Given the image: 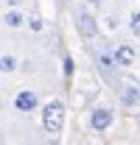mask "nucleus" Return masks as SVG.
I'll list each match as a JSON object with an SVG mask.
<instances>
[{
  "label": "nucleus",
  "mask_w": 140,
  "mask_h": 145,
  "mask_svg": "<svg viewBox=\"0 0 140 145\" xmlns=\"http://www.w3.org/2000/svg\"><path fill=\"white\" fill-rule=\"evenodd\" d=\"M65 114H67V106L62 98H51L39 106V117H42V128L48 134H59L65 128Z\"/></svg>",
  "instance_id": "obj_1"
},
{
  "label": "nucleus",
  "mask_w": 140,
  "mask_h": 145,
  "mask_svg": "<svg viewBox=\"0 0 140 145\" xmlns=\"http://www.w3.org/2000/svg\"><path fill=\"white\" fill-rule=\"evenodd\" d=\"M73 22H76V31H79V36H81L84 42H92V39L101 36V17L92 14L90 8H84V3L76 6V11H73Z\"/></svg>",
  "instance_id": "obj_2"
},
{
  "label": "nucleus",
  "mask_w": 140,
  "mask_h": 145,
  "mask_svg": "<svg viewBox=\"0 0 140 145\" xmlns=\"http://www.w3.org/2000/svg\"><path fill=\"white\" fill-rule=\"evenodd\" d=\"M84 123H87V128L92 134H106L109 128L115 126V109L109 106V103H95V106L87 109Z\"/></svg>",
  "instance_id": "obj_3"
},
{
  "label": "nucleus",
  "mask_w": 140,
  "mask_h": 145,
  "mask_svg": "<svg viewBox=\"0 0 140 145\" xmlns=\"http://www.w3.org/2000/svg\"><path fill=\"white\" fill-rule=\"evenodd\" d=\"M11 106H14L17 114H34L42 106V98H39V92L34 87H20L14 92V98H11Z\"/></svg>",
  "instance_id": "obj_4"
},
{
  "label": "nucleus",
  "mask_w": 140,
  "mask_h": 145,
  "mask_svg": "<svg viewBox=\"0 0 140 145\" xmlns=\"http://www.w3.org/2000/svg\"><path fill=\"white\" fill-rule=\"evenodd\" d=\"M112 56H115V67L118 70H129L137 64V48L132 42H118L112 45Z\"/></svg>",
  "instance_id": "obj_5"
},
{
  "label": "nucleus",
  "mask_w": 140,
  "mask_h": 145,
  "mask_svg": "<svg viewBox=\"0 0 140 145\" xmlns=\"http://www.w3.org/2000/svg\"><path fill=\"white\" fill-rule=\"evenodd\" d=\"M118 103H121L126 112H137L140 109V81L132 84V81H123L118 87Z\"/></svg>",
  "instance_id": "obj_6"
},
{
  "label": "nucleus",
  "mask_w": 140,
  "mask_h": 145,
  "mask_svg": "<svg viewBox=\"0 0 140 145\" xmlns=\"http://www.w3.org/2000/svg\"><path fill=\"white\" fill-rule=\"evenodd\" d=\"M95 61H98L101 72H106V75L118 70V67H115V56H112V45H106V42L98 45V50H95Z\"/></svg>",
  "instance_id": "obj_7"
},
{
  "label": "nucleus",
  "mask_w": 140,
  "mask_h": 145,
  "mask_svg": "<svg viewBox=\"0 0 140 145\" xmlns=\"http://www.w3.org/2000/svg\"><path fill=\"white\" fill-rule=\"evenodd\" d=\"M25 14H22V8H6V11H3V17H0V22H3V25H6V28H14V31H17V28H25Z\"/></svg>",
  "instance_id": "obj_8"
},
{
  "label": "nucleus",
  "mask_w": 140,
  "mask_h": 145,
  "mask_svg": "<svg viewBox=\"0 0 140 145\" xmlns=\"http://www.w3.org/2000/svg\"><path fill=\"white\" fill-rule=\"evenodd\" d=\"M123 25H126V20H123L121 14H115V11H109V14H104V17H101V28H104L106 34H115V31H121Z\"/></svg>",
  "instance_id": "obj_9"
},
{
  "label": "nucleus",
  "mask_w": 140,
  "mask_h": 145,
  "mask_svg": "<svg viewBox=\"0 0 140 145\" xmlns=\"http://www.w3.org/2000/svg\"><path fill=\"white\" fill-rule=\"evenodd\" d=\"M20 70V59L14 53H3L0 56V72L3 75H11V72H17Z\"/></svg>",
  "instance_id": "obj_10"
},
{
  "label": "nucleus",
  "mask_w": 140,
  "mask_h": 145,
  "mask_svg": "<svg viewBox=\"0 0 140 145\" xmlns=\"http://www.w3.org/2000/svg\"><path fill=\"white\" fill-rule=\"evenodd\" d=\"M126 31L135 36V39H140V8H132L126 14Z\"/></svg>",
  "instance_id": "obj_11"
},
{
  "label": "nucleus",
  "mask_w": 140,
  "mask_h": 145,
  "mask_svg": "<svg viewBox=\"0 0 140 145\" xmlns=\"http://www.w3.org/2000/svg\"><path fill=\"white\" fill-rule=\"evenodd\" d=\"M25 28H28V31H34V34H39V31H42V28H45V22H42V17H28L25 20Z\"/></svg>",
  "instance_id": "obj_12"
},
{
  "label": "nucleus",
  "mask_w": 140,
  "mask_h": 145,
  "mask_svg": "<svg viewBox=\"0 0 140 145\" xmlns=\"http://www.w3.org/2000/svg\"><path fill=\"white\" fill-rule=\"evenodd\" d=\"M73 70H76V61H73V56H65V59H62V72H65V75H73Z\"/></svg>",
  "instance_id": "obj_13"
},
{
  "label": "nucleus",
  "mask_w": 140,
  "mask_h": 145,
  "mask_svg": "<svg viewBox=\"0 0 140 145\" xmlns=\"http://www.w3.org/2000/svg\"><path fill=\"white\" fill-rule=\"evenodd\" d=\"M84 8H90L92 14H101V8H104V0H84Z\"/></svg>",
  "instance_id": "obj_14"
},
{
  "label": "nucleus",
  "mask_w": 140,
  "mask_h": 145,
  "mask_svg": "<svg viewBox=\"0 0 140 145\" xmlns=\"http://www.w3.org/2000/svg\"><path fill=\"white\" fill-rule=\"evenodd\" d=\"M3 6H6V8H20L22 0H3Z\"/></svg>",
  "instance_id": "obj_15"
},
{
  "label": "nucleus",
  "mask_w": 140,
  "mask_h": 145,
  "mask_svg": "<svg viewBox=\"0 0 140 145\" xmlns=\"http://www.w3.org/2000/svg\"><path fill=\"white\" fill-rule=\"evenodd\" d=\"M135 126H137V131H140V109L135 112Z\"/></svg>",
  "instance_id": "obj_16"
},
{
  "label": "nucleus",
  "mask_w": 140,
  "mask_h": 145,
  "mask_svg": "<svg viewBox=\"0 0 140 145\" xmlns=\"http://www.w3.org/2000/svg\"><path fill=\"white\" fill-rule=\"evenodd\" d=\"M137 81H140V75H137Z\"/></svg>",
  "instance_id": "obj_17"
}]
</instances>
